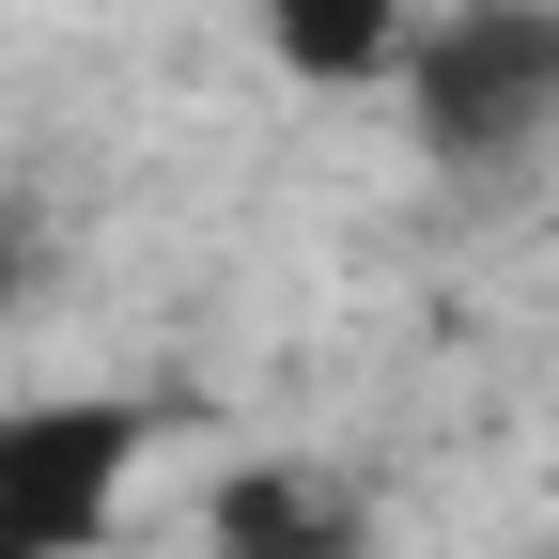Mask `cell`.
I'll list each match as a JSON object with an SVG mask.
<instances>
[{
  "instance_id": "4",
  "label": "cell",
  "mask_w": 559,
  "mask_h": 559,
  "mask_svg": "<svg viewBox=\"0 0 559 559\" xmlns=\"http://www.w3.org/2000/svg\"><path fill=\"white\" fill-rule=\"evenodd\" d=\"M419 16H436V0H249V32H264V62L296 94H389Z\"/></svg>"
},
{
  "instance_id": "1",
  "label": "cell",
  "mask_w": 559,
  "mask_h": 559,
  "mask_svg": "<svg viewBox=\"0 0 559 559\" xmlns=\"http://www.w3.org/2000/svg\"><path fill=\"white\" fill-rule=\"evenodd\" d=\"M404 140L436 171H513L559 140V0H436L404 47Z\"/></svg>"
},
{
  "instance_id": "5",
  "label": "cell",
  "mask_w": 559,
  "mask_h": 559,
  "mask_svg": "<svg viewBox=\"0 0 559 559\" xmlns=\"http://www.w3.org/2000/svg\"><path fill=\"white\" fill-rule=\"evenodd\" d=\"M47 264H62V234H47V202L0 171V326H16L32 296H47Z\"/></svg>"
},
{
  "instance_id": "2",
  "label": "cell",
  "mask_w": 559,
  "mask_h": 559,
  "mask_svg": "<svg viewBox=\"0 0 559 559\" xmlns=\"http://www.w3.org/2000/svg\"><path fill=\"white\" fill-rule=\"evenodd\" d=\"M140 451H156V404H124V389L0 404V559H94Z\"/></svg>"
},
{
  "instance_id": "3",
  "label": "cell",
  "mask_w": 559,
  "mask_h": 559,
  "mask_svg": "<svg viewBox=\"0 0 559 559\" xmlns=\"http://www.w3.org/2000/svg\"><path fill=\"white\" fill-rule=\"evenodd\" d=\"M202 559H373V498L311 451H249L202 498Z\"/></svg>"
}]
</instances>
